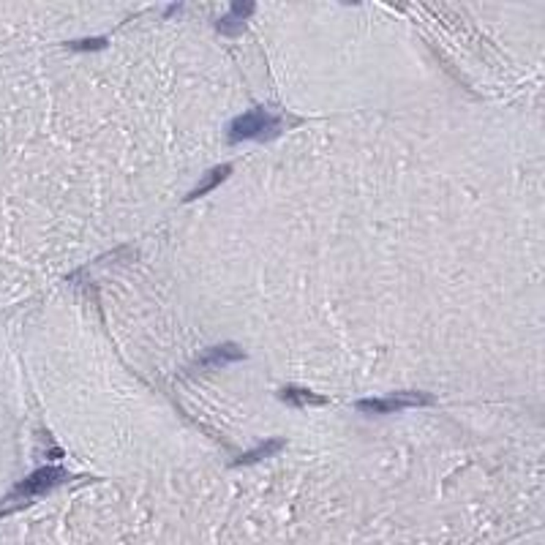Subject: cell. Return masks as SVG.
I'll use <instances>...</instances> for the list:
<instances>
[{"label": "cell", "mask_w": 545, "mask_h": 545, "mask_svg": "<svg viewBox=\"0 0 545 545\" xmlns=\"http://www.w3.org/2000/svg\"><path fill=\"white\" fill-rule=\"evenodd\" d=\"M66 480H69V474H66V469H60V467L36 469L33 474H27L22 482H16V485L0 499V515H8V513H14V510L27 507L36 496L52 491L55 485H60V482H66Z\"/></svg>", "instance_id": "obj_1"}, {"label": "cell", "mask_w": 545, "mask_h": 545, "mask_svg": "<svg viewBox=\"0 0 545 545\" xmlns=\"http://www.w3.org/2000/svg\"><path fill=\"white\" fill-rule=\"evenodd\" d=\"M284 129V120L273 112H267L265 107H256L245 115H237L232 123H230V145H237V142H245V140H273L278 137Z\"/></svg>", "instance_id": "obj_2"}, {"label": "cell", "mask_w": 545, "mask_h": 545, "mask_svg": "<svg viewBox=\"0 0 545 545\" xmlns=\"http://www.w3.org/2000/svg\"><path fill=\"white\" fill-rule=\"evenodd\" d=\"M434 403V395L428 392H392L388 398H366V401H357L355 406L366 414H392V412H401V409H417V406H431Z\"/></svg>", "instance_id": "obj_3"}, {"label": "cell", "mask_w": 545, "mask_h": 545, "mask_svg": "<svg viewBox=\"0 0 545 545\" xmlns=\"http://www.w3.org/2000/svg\"><path fill=\"white\" fill-rule=\"evenodd\" d=\"M243 349L237 344H221V346H210L205 349L199 357H197V368H219V366H230V363H237L243 360Z\"/></svg>", "instance_id": "obj_4"}, {"label": "cell", "mask_w": 545, "mask_h": 545, "mask_svg": "<svg viewBox=\"0 0 545 545\" xmlns=\"http://www.w3.org/2000/svg\"><path fill=\"white\" fill-rule=\"evenodd\" d=\"M256 11V5L254 3H234L232 8L219 19V33H224V36H237L240 30H243V25H245V19L251 16Z\"/></svg>", "instance_id": "obj_5"}, {"label": "cell", "mask_w": 545, "mask_h": 545, "mask_svg": "<svg viewBox=\"0 0 545 545\" xmlns=\"http://www.w3.org/2000/svg\"><path fill=\"white\" fill-rule=\"evenodd\" d=\"M278 398H281L284 403H289V406H324V403H327V398L316 395L311 390L292 388V385L278 390Z\"/></svg>", "instance_id": "obj_6"}, {"label": "cell", "mask_w": 545, "mask_h": 545, "mask_svg": "<svg viewBox=\"0 0 545 545\" xmlns=\"http://www.w3.org/2000/svg\"><path fill=\"white\" fill-rule=\"evenodd\" d=\"M230 172H232V166H230V164H221V166L210 169V172L205 175V180H202V183H199V186H197V188H194V191H191V194H188L186 199L191 202V199H199V197L210 194V191H213L216 186H221V183H224V180L230 177Z\"/></svg>", "instance_id": "obj_7"}, {"label": "cell", "mask_w": 545, "mask_h": 545, "mask_svg": "<svg viewBox=\"0 0 545 545\" xmlns=\"http://www.w3.org/2000/svg\"><path fill=\"white\" fill-rule=\"evenodd\" d=\"M284 450V442L281 439H267V442H262L259 447H254V450H248L240 461H234V467H243V464H256V461H262V458H270V456H276V453H281Z\"/></svg>", "instance_id": "obj_8"}, {"label": "cell", "mask_w": 545, "mask_h": 545, "mask_svg": "<svg viewBox=\"0 0 545 545\" xmlns=\"http://www.w3.org/2000/svg\"><path fill=\"white\" fill-rule=\"evenodd\" d=\"M107 47V38H85V41H71L69 49H77V52H90V49H104Z\"/></svg>", "instance_id": "obj_9"}]
</instances>
